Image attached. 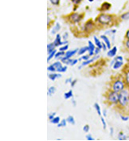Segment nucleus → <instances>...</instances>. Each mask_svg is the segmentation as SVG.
Returning a JSON list of instances; mask_svg holds the SVG:
<instances>
[{"mask_svg": "<svg viewBox=\"0 0 129 141\" xmlns=\"http://www.w3.org/2000/svg\"><path fill=\"white\" fill-rule=\"evenodd\" d=\"M120 93L119 97V104L122 107H125L129 103V92L127 90L123 89Z\"/></svg>", "mask_w": 129, "mask_h": 141, "instance_id": "nucleus-1", "label": "nucleus"}, {"mask_svg": "<svg viewBox=\"0 0 129 141\" xmlns=\"http://www.w3.org/2000/svg\"><path fill=\"white\" fill-rule=\"evenodd\" d=\"M97 21L99 23L102 25H108L112 21V16L110 14H102L97 17Z\"/></svg>", "mask_w": 129, "mask_h": 141, "instance_id": "nucleus-2", "label": "nucleus"}, {"mask_svg": "<svg viewBox=\"0 0 129 141\" xmlns=\"http://www.w3.org/2000/svg\"><path fill=\"white\" fill-rule=\"evenodd\" d=\"M124 87H125V85L123 81H122L121 80H117L112 85V90L116 93H120L121 91L124 89Z\"/></svg>", "mask_w": 129, "mask_h": 141, "instance_id": "nucleus-3", "label": "nucleus"}, {"mask_svg": "<svg viewBox=\"0 0 129 141\" xmlns=\"http://www.w3.org/2000/svg\"><path fill=\"white\" fill-rule=\"evenodd\" d=\"M119 97H120V93H116L113 90L112 92H110L108 95V100L112 104L119 103Z\"/></svg>", "mask_w": 129, "mask_h": 141, "instance_id": "nucleus-4", "label": "nucleus"}, {"mask_svg": "<svg viewBox=\"0 0 129 141\" xmlns=\"http://www.w3.org/2000/svg\"><path fill=\"white\" fill-rule=\"evenodd\" d=\"M81 18H82V16L80 15V14H77V13H73V14H71L69 16L70 21H71V22H73V23H77V22H80V21L81 20Z\"/></svg>", "mask_w": 129, "mask_h": 141, "instance_id": "nucleus-5", "label": "nucleus"}, {"mask_svg": "<svg viewBox=\"0 0 129 141\" xmlns=\"http://www.w3.org/2000/svg\"><path fill=\"white\" fill-rule=\"evenodd\" d=\"M55 46H59L61 45H64V44H66L68 43L67 41H64V42H61V35L60 34H57V36H56V38L53 42Z\"/></svg>", "mask_w": 129, "mask_h": 141, "instance_id": "nucleus-6", "label": "nucleus"}, {"mask_svg": "<svg viewBox=\"0 0 129 141\" xmlns=\"http://www.w3.org/2000/svg\"><path fill=\"white\" fill-rule=\"evenodd\" d=\"M111 65H113V66H112L113 69H118L123 65V61H115V60H113V61H112Z\"/></svg>", "mask_w": 129, "mask_h": 141, "instance_id": "nucleus-7", "label": "nucleus"}, {"mask_svg": "<svg viewBox=\"0 0 129 141\" xmlns=\"http://www.w3.org/2000/svg\"><path fill=\"white\" fill-rule=\"evenodd\" d=\"M93 27H94V23L92 22V20H89L85 25V31H90V30H92Z\"/></svg>", "mask_w": 129, "mask_h": 141, "instance_id": "nucleus-8", "label": "nucleus"}, {"mask_svg": "<svg viewBox=\"0 0 129 141\" xmlns=\"http://www.w3.org/2000/svg\"><path fill=\"white\" fill-rule=\"evenodd\" d=\"M88 52H89V56H92L94 54V51H95V46H94V44L91 42V41H88Z\"/></svg>", "mask_w": 129, "mask_h": 141, "instance_id": "nucleus-9", "label": "nucleus"}, {"mask_svg": "<svg viewBox=\"0 0 129 141\" xmlns=\"http://www.w3.org/2000/svg\"><path fill=\"white\" fill-rule=\"evenodd\" d=\"M116 53H117V47H116V46H114L112 49H111V50L108 52L107 55H108V57H114L116 56Z\"/></svg>", "mask_w": 129, "mask_h": 141, "instance_id": "nucleus-10", "label": "nucleus"}, {"mask_svg": "<svg viewBox=\"0 0 129 141\" xmlns=\"http://www.w3.org/2000/svg\"><path fill=\"white\" fill-rule=\"evenodd\" d=\"M78 49H76V50H68L66 53V57H67L68 58H70L71 57H73L74 54H76L77 53H78Z\"/></svg>", "mask_w": 129, "mask_h": 141, "instance_id": "nucleus-11", "label": "nucleus"}, {"mask_svg": "<svg viewBox=\"0 0 129 141\" xmlns=\"http://www.w3.org/2000/svg\"><path fill=\"white\" fill-rule=\"evenodd\" d=\"M101 39H103V40H104V42H105V44L107 45L108 49H111V42H110L109 39L107 38L106 34H105V35H101Z\"/></svg>", "mask_w": 129, "mask_h": 141, "instance_id": "nucleus-12", "label": "nucleus"}, {"mask_svg": "<svg viewBox=\"0 0 129 141\" xmlns=\"http://www.w3.org/2000/svg\"><path fill=\"white\" fill-rule=\"evenodd\" d=\"M55 45H54V43H50V44H48V46H47V52H48V54H50L52 52H53L54 50H55Z\"/></svg>", "mask_w": 129, "mask_h": 141, "instance_id": "nucleus-13", "label": "nucleus"}, {"mask_svg": "<svg viewBox=\"0 0 129 141\" xmlns=\"http://www.w3.org/2000/svg\"><path fill=\"white\" fill-rule=\"evenodd\" d=\"M48 77H49V78L50 80H52V81H55L57 78L61 77V75L59 74H55V73H54V74H49Z\"/></svg>", "mask_w": 129, "mask_h": 141, "instance_id": "nucleus-14", "label": "nucleus"}, {"mask_svg": "<svg viewBox=\"0 0 129 141\" xmlns=\"http://www.w3.org/2000/svg\"><path fill=\"white\" fill-rule=\"evenodd\" d=\"M111 7V4L108 3H104L101 7V11H108L109 8Z\"/></svg>", "mask_w": 129, "mask_h": 141, "instance_id": "nucleus-15", "label": "nucleus"}, {"mask_svg": "<svg viewBox=\"0 0 129 141\" xmlns=\"http://www.w3.org/2000/svg\"><path fill=\"white\" fill-rule=\"evenodd\" d=\"M93 38H94V42H95V44L96 45V46L99 47L100 49H101V48H102V43L100 42V40H99L97 38H96V36H94Z\"/></svg>", "mask_w": 129, "mask_h": 141, "instance_id": "nucleus-16", "label": "nucleus"}, {"mask_svg": "<svg viewBox=\"0 0 129 141\" xmlns=\"http://www.w3.org/2000/svg\"><path fill=\"white\" fill-rule=\"evenodd\" d=\"M60 29H61V26H60V24H59V23H57V24L55 25V26L53 27V29L52 30L51 33H52V34H54L55 33H57V31H59Z\"/></svg>", "mask_w": 129, "mask_h": 141, "instance_id": "nucleus-17", "label": "nucleus"}, {"mask_svg": "<svg viewBox=\"0 0 129 141\" xmlns=\"http://www.w3.org/2000/svg\"><path fill=\"white\" fill-rule=\"evenodd\" d=\"M72 96H73V91L72 90H70L67 93H64V99H66V100L71 98Z\"/></svg>", "mask_w": 129, "mask_h": 141, "instance_id": "nucleus-18", "label": "nucleus"}, {"mask_svg": "<svg viewBox=\"0 0 129 141\" xmlns=\"http://www.w3.org/2000/svg\"><path fill=\"white\" fill-rule=\"evenodd\" d=\"M88 51V46H84V47H82V48H81L79 50H78V54H85L86 51Z\"/></svg>", "mask_w": 129, "mask_h": 141, "instance_id": "nucleus-19", "label": "nucleus"}, {"mask_svg": "<svg viewBox=\"0 0 129 141\" xmlns=\"http://www.w3.org/2000/svg\"><path fill=\"white\" fill-rule=\"evenodd\" d=\"M120 18H121L122 20H129V11L123 13V14L120 16Z\"/></svg>", "mask_w": 129, "mask_h": 141, "instance_id": "nucleus-20", "label": "nucleus"}, {"mask_svg": "<svg viewBox=\"0 0 129 141\" xmlns=\"http://www.w3.org/2000/svg\"><path fill=\"white\" fill-rule=\"evenodd\" d=\"M55 92H56V88L53 87V86H51V87L49 88V89H48V95H49V96H52L53 93H55Z\"/></svg>", "mask_w": 129, "mask_h": 141, "instance_id": "nucleus-21", "label": "nucleus"}, {"mask_svg": "<svg viewBox=\"0 0 129 141\" xmlns=\"http://www.w3.org/2000/svg\"><path fill=\"white\" fill-rule=\"evenodd\" d=\"M66 120H67V122H68V123H70V124H73V125L75 124V120H74V117H73V116H69Z\"/></svg>", "mask_w": 129, "mask_h": 141, "instance_id": "nucleus-22", "label": "nucleus"}, {"mask_svg": "<svg viewBox=\"0 0 129 141\" xmlns=\"http://www.w3.org/2000/svg\"><path fill=\"white\" fill-rule=\"evenodd\" d=\"M94 107H95V109H96V112H97V113H98V115L101 116V107H100V105L98 104H94Z\"/></svg>", "mask_w": 129, "mask_h": 141, "instance_id": "nucleus-23", "label": "nucleus"}, {"mask_svg": "<svg viewBox=\"0 0 129 141\" xmlns=\"http://www.w3.org/2000/svg\"><path fill=\"white\" fill-rule=\"evenodd\" d=\"M95 59H96V58H93V59H88V60H87V61H85L82 63L81 66H80V67H79V69H81L82 66H85V65H87L90 64V63H91V62H92Z\"/></svg>", "mask_w": 129, "mask_h": 141, "instance_id": "nucleus-24", "label": "nucleus"}, {"mask_svg": "<svg viewBox=\"0 0 129 141\" xmlns=\"http://www.w3.org/2000/svg\"><path fill=\"white\" fill-rule=\"evenodd\" d=\"M66 123H67V120H62L61 122H60L58 124H57V127L58 128H61V127H66Z\"/></svg>", "mask_w": 129, "mask_h": 141, "instance_id": "nucleus-25", "label": "nucleus"}, {"mask_svg": "<svg viewBox=\"0 0 129 141\" xmlns=\"http://www.w3.org/2000/svg\"><path fill=\"white\" fill-rule=\"evenodd\" d=\"M51 123L54 124H58L60 123V117H58V116L54 117L53 119L51 120Z\"/></svg>", "mask_w": 129, "mask_h": 141, "instance_id": "nucleus-26", "label": "nucleus"}, {"mask_svg": "<svg viewBox=\"0 0 129 141\" xmlns=\"http://www.w3.org/2000/svg\"><path fill=\"white\" fill-rule=\"evenodd\" d=\"M118 138L120 140H125L126 139V135L123 133V132H120V134L118 135Z\"/></svg>", "mask_w": 129, "mask_h": 141, "instance_id": "nucleus-27", "label": "nucleus"}, {"mask_svg": "<svg viewBox=\"0 0 129 141\" xmlns=\"http://www.w3.org/2000/svg\"><path fill=\"white\" fill-rule=\"evenodd\" d=\"M125 82L127 85H129V70L126 72L125 74Z\"/></svg>", "mask_w": 129, "mask_h": 141, "instance_id": "nucleus-28", "label": "nucleus"}, {"mask_svg": "<svg viewBox=\"0 0 129 141\" xmlns=\"http://www.w3.org/2000/svg\"><path fill=\"white\" fill-rule=\"evenodd\" d=\"M66 54H64V51H60V52H57V53H56V54H55V58H58V57H61V56H63V55H64Z\"/></svg>", "mask_w": 129, "mask_h": 141, "instance_id": "nucleus-29", "label": "nucleus"}, {"mask_svg": "<svg viewBox=\"0 0 129 141\" xmlns=\"http://www.w3.org/2000/svg\"><path fill=\"white\" fill-rule=\"evenodd\" d=\"M56 53H57V52H56V50H54L53 52H52V53L49 54V57H48V58H47V61H48V62H49V61H50V60H51V59L54 57V56H55Z\"/></svg>", "mask_w": 129, "mask_h": 141, "instance_id": "nucleus-30", "label": "nucleus"}, {"mask_svg": "<svg viewBox=\"0 0 129 141\" xmlns=\"http://www.w3.org/2000/svg\"><path fill=\"white\" fill-rule=\"evenodd\" d=\"M47 69H48V71H51V72H55V71H57L56 68H55L53 65H50V66H49V67L47 68Z\"/></svg>", "mask_w": 129, "mask_h": 141, "instance_id": "nucleus-31", "label": "nucleus"}, {"mask_svg": "<svg viewBox=\"0 0 129 141\" xmlns=\"http://www.w3.org/2000/svg\"><path fill=\"white\" fill-rule=\"evenodd\" d=\"M89 125H88V124H86V125H85L84 127H83V131L85 132H88V131H89Z\"/></svg>", "mask_w": 129, "mask_h": 141, "instance_id": "nucleus-32", "label": "nucleus"}, {"mask_svg": "<svg viewBox=\"0 0 129 141\" xmlns=\"http://www.w3.org/2000/svg\"><path fill=\"white\" fill-rule=\"evenodd\" d=\"M68 48H69V45H66L64 46L61 47L59 50H60V51H66V50H68Z\"/></svg>", "mask_w": 129, "mask_h": 141, "instance_id": "nucleus-33", "label": "nucleus"}, {"mask_svg": "<svg viewBox=\"0 0 129 141\" xmlns=\"http://www.w3.org/2000/svg\"><path fill=\"white\" fill-rule=\"evenodd\" d=\"M50 3L53 4V5H58L59 4V2L60 0H49Z\"/></svg>", "mask_w": 129, "mask_h": 141, "instance_id": "nucleus-34", "label": "nucleus"}, {"mask_svg": "<svg viewBox=\"0 0 129 141\" xmlns=\"http://www.w3.org/2000/svg\"><path fill=\"white\" fill-rule=\"evenodd\" d=\"M86 139H88V140H90V141H92V140H95V139L90 135V134H88V135H86Z\"/></svg>", "mask_w": 129, "mask_h": 141, "instance_id": "nucleus-35", "label": "nucleus"}, {"mask_svg": "<svg viewBox=\"0 0 129 141\" xmlns=\"http://www.w3.org/2000/svg\"><path fill=\"white\" fill-rule=\"evenodd\" d=\"M55 115H56V113H50V114H49V115H48V116H49V119L51 120L52 119H53V118L55 117Z\"/></svg>", "mask_w": 129, "mask_h": 141, "instance_id": "nucleus-36", "label": "nucleus"}, {"mask_svg": "<svg viewBox=\"0 0 129 141\" xmlns=\"http://www.w3.org/2000/svg\"><path fill=\"white\" fill-rule=\"evenodd\" d=\"M81 1H82V0H72V3H73V4H75V5H77V4H79Z\"/></svg>", "mask_w": 129, "mask_h": 141, "instance_id": "nucleus-37", "label": "nucleus"}, {"mask_svg": "<svg viewBox=\"0 0 129 141\" xmlns=\"http://www.w3.org/2000/svg\"><path fill=\"white\" fill-rule=\"evenodd\" d=\"M89 57H90L89 55H87V56H83V57H82L81 58H80L79 60H80V61H81V60H85V61H87V60H88V59H89Z\"/></svg>", "mask_w": 129, "mask_h": 141, "instance_id": "nucleus-38", "label": "nucleus"}, {"mask_svg": "<svg viewBox=\"0 0 129 141\" xmlns=\"http://www.w3.org/2000/svg\"><path fill=\"white\" fill-rule=\"evenodd\" d=\"M101 122H102V124H103V128H104V129H105V128H106V123H105V120L104 117H101Z\"/></svg>", "mask_w": 129, "mask_h": 141, "instance_id": "nucleus-39", "label": "nucleus"}, {"mask_svg": "<svg viewBox=\"0 0 129 141\" xmlns=\"http://www.w3.org/2000/svg\"><path fill=\"white\" fill-rule=\"evenodd\" d=\"M120 118H121V120H123V121H127V120L129 119L128 116H120Z\"/></svg>", "mask_w": 129, "mask_h": 141, "instance_id": "nucleus-40", "label": "nucleus"}, {"mask_svg": "<svg viewBox=\"0 0 129 141\" xmlns=\"http://www.w3.org/2000/svg\"><path fill=\"white\" fill-rule=\"evenodd\" d=\"M68 36H69L68 33H67V32H66V33H64V35H63V39H64V40H66V39H67V38H68Z\"/></svg>", "mask_w": 129, "mask_h": 141, "instance_id": "nucleus-41", "label": "nucleus"}, {"mask_svg": "<svg viewBox=\"0 0 129 141\" xmlns=\"http://www.w3.org/2000/svg\"><path fill=\"white\" fill-rule=\"evenodd\" d=\"M102 48L104 49V50H106V49L108 48V46H107V45L105 44V42H102Z\"/></svg>", "mask_w": 129, "mask_h": 141, "instance_id": "nucleus-42", "label": "nucleus"}, {"mask_svg": "<svg viewBox=\"0 0 129 141\" xmlns=\"http://www.w3.org/2000/svg\"><path fill=\"white\" fill-rule=\"evenodd\" d=\"M100 50H101V49L99 47H97V48L95 50V51H94V54H97L100 52Z\"/></svg>", "mask_w": 129, "mask_h": 141, "instance_id": "nucleus-43", "label": "nucleus"}, {"mask_svg": "<svg viewBox=\"0 0 129 141\" xmlns=\"http://www.w3.org/2000/svg\"><path fill=\"white\" fill-rule=\"evenodd\" d=\"M76 82H77V80L72 81V82H71V87H72V88H73V87H74V85H76Z\"/></svg>", "mask_w": 129, "mask_h": 141, "instance_id": "nucleus-44", "label": "nucleus"}, {"mask_svg": "<svg viewBox=\"0 0 129 141\" xmlns=\"http://www.w3.org/2000/svg\"><path fill=\"white\" fill-rule=\"evenodd\" d=\"M125 46H126V47L129 50V39H127V40L126 41V42H125Z\"/></svg>", "mask_w": 129, "mask_h": 141, "instance_id": "nucleus-45", "label": "nucleus"}, {"mask_svg": "<svg viewBox=\"0 0 129 141\" xmlns=\"http://www.w3.org/2000/svg\"><path fill=\"white\" fill-rule=\"evenodd\" d=\"M77 61H78V60H77V59L73 60V62L71 63V65H76V64L77 63Z\"/></svg>", "mask_w": 129, "mask_h": 141, "instance_id": "nucleus-46", "label": "nucleus"}, {"mask_svg": "<svg viewBox=\"0 0 129 141\" xmlns=\"http://www.w3.org/2000/svg\"><path fill=\"white\" fill-rule=\"evenodd\" d=\"M71 82H72V79H71V78H69V79H66V84L71 83Z\"/></svg>", "mask_w": 129, "mask_h": 141, "instance_id": "nucleus-47", "label": "nucleus"}, {"mask_svg": "<svg viewBox=\"0 0 129 141\" xmlns=\"http://www.w3.org/2000/svg\"><path fill=\"white\" fill-rule=\"evenodd\" d=\"M126 38L127 39H129V30L127 31V33H126Z\"/></svg>", "mask_w": 129, "mask_h": 141, "instance_id": "nucleus-48", "label": "nucleus"}, {"mask_svg": "<svg viewBox=\"0 0 129 141\" xmlns=\"http://www.w3.org/2000/svg\"><path fill=\"white\" fill-rule=\"evenodd\" d=\"M107 113H106V110H104V112H103V114H104V116H107V114H106Z\"/></svg>", "mask_w": 129, "mask_h": 141, "instance_id": "nucleus-49", "label": "nucleus"}, {"mask_svg": "<svg viewBox=\"0 0 129 141\" xmlns=\"http://www.w3.org/2000/svg\"><path fill=\"white\" fill-rule=\"evenodd\" d=\"M110 131H111V135H113V128H110Z\"/></svg>", "mask_w": 129, "mask_h": 141, "instance_id": "nucleus-50", "label": "nucleus"}, {"mask_svg": "<svg viewBox=\"0 0 129 141\" xmlns=\"http://www.w3.org/2000/svg\"><path fill=\"white\" fill-rule=\"evenodd\" d=\"M72 102H73V104H74V105H76V101H75L74 100H72Z\"/></svg>", "mask_w": 129, "mask_h": 141, "instance_id": "nucleus-51", "label": "nucleus"}, {"mask_svg": "<svg viewBox=\"0 0 129 141\" xmlns=\"http://www.w3.org/2000/svg\"><path fill=\"white\" fill-rule=\"evenodd\" d=\"M88 1H89V2H92V1H93V0H88Z\"/></svg>", "mask_w": 129, "mask_h": 141, "instance_id": "nucleus-52", "label": "nucleus"}]
</instances>
